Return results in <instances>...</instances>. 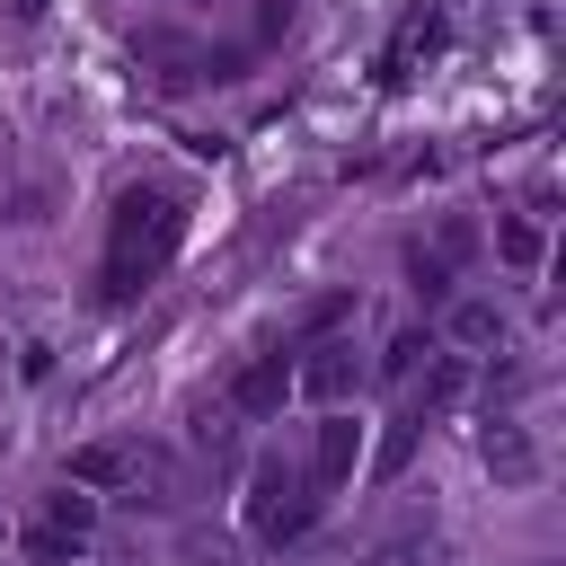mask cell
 <instances>
[{"instance_id": "obj_1", "label": "cell", "mask_w": 566, "mask_h": 566, "mask_svg": "<svg viewBox=\"0 0 566 566\" xmlns=\"http://www.w3.org/2000/svg\"><path fill=\"white\" fill-rule=\"evenodd\" d=\"M177 248V195H150V186H133L124 203H115V256H106V292L124 301V292H142L150 274H159V256Z\"/></svg>"}, {"instance_id": "obj_15", "label": "cell", "mask_w": 566, "mask_h": 566, "mask_svg": "<svg viewBox=\"0 0 566 566\" xmlns=\"http://www.w3.org/2000/svg\"><path fill=\"white\" fill-rule=\"evenodd\" d=\"M460 389H469V371H460V354H451V363H433V380H424V407H451Z\"/></svg>"}, {"instance_id": "obj_9", "label": "cell", "mask_w": 566, "mask_h": 566, "mask_svg": "<svg viewBox=\"0 0 566 566\" xmlns=\"http://www.w3.org/2000/svg\"><path fill=\"white\" fill-rule=\"evenodd\" d=\"M124 442H88V451H71V486H124Z\"/></svg>"}, {"instance_id": "obj_17", "label": "cell", "mask_w": 566, "mask_h": 566, "mask_svg": "<svg viewBox=\"0 0 566 566\" xmlns=\"http://www.w3.org/2000/svg\"><path fill=\"white\" fill-rule=\"evenodd\" d=\"M495 248H504L513 265H539V230H531V221H504V239H495Z\"/></svg>"}, {"instance_id": "obj_5", "label": "cell", "mask_w": 566, "mask_h": 566, "mask_svg": "<svg viewBox=\"0 0 566 566\" xmlns=\"http://www.w3.org/2000/svg\"><path fill=\"white\" fill-rule=\"evenodd\" d=\"M478 460H486V478H495V486H531V478H539V451H531V433H522V424H504V416H486V433H478Z\"/></svg>"}, {"instance_id": "obj_3", "label": "cell", "mask_w": 566, "mask_h": 566, "mask_svg": "<svg viewBox=\"0 0 566 566\" xmlns=\"http://www.w3.org/2000/svg\"><path fill=\"white\" fill-rule=\"evenodd\" d=\"M292 389H310L318 407H345V398L363 389V363H354V345H345V336H318V345H310V363L292 371Z\"/></svg>"}, {"instance_id": "obj_10", "label": "cell", "mask_w": 566, "mask_h": 566, "mask_svg": "<svg viewBox=\"0 0 566 566\" xmlns=\"http://www.w3.org/2000/svg\"><path fill=\"white\" fill-rule=\"evenodd\" d=\"M177 566H248V548L230 531H186L177 539Z\"/></svg>"}, {"instance_id": "obj_12", "label": "cell", "mask_w": 566, "mask_h": 566, "mask_svg": "<svg viewBox=\"0 0 566 566\" xmlns=\"http://www.w3.org/2000/svg\"><path fill=\"white\" fill-rule=\"evenodd\" d=\"M407 283H416V301H424V310H433V301H451V256L407 248Z\"/></svg>"}, {"instance_id": "obj_13", "label": "cell", "mask_w": 566, "mask_h": 566, "mask_svg": "<svg viewBox=\"0 0 566 566\" xmlns=\"http://www.w3.org/2000/svg\"><path fill=\"white\" fill-rule=\"evenodd\" d=\"M371 566H442V539H433V531H407V539H389Z\"/></svg>"}, {"instance_id": "obj_16", "label": "cell", "mask_w": 566, "mask_h": 566, "mask_svg": "<svg viewBox=\"0 0 566 566\" xmlns=\"http://www.w3.org/2000/svg\"><path fill=\"white\" fill-rule=\"evenodd\" d=\"M71 548H80V539H62L53 522H35V531H27V557H35V566H62Z\"/></svg>"}, {"instance_id": "obj_8", "label": "cell", "mask_w": 566, "mask_h": 566, "mask_svg": "<svg viewBox=\"0 0 566 566\" xmlns=\"http://www.w3.org/2000/svg\"><path fill=\"white\" fill-rule=\"evenodd\" d=\"M44 522H53L62 539H88V531H97V495L62 478V495H44Z\"/></svg>"}, {"instance_id": "obj_7", "label": "cell", "mask_w": 566, "mask_h": 566, "mask_svg": "<svg viewBox=\"0 0 566 566\" xmlns=\"http://www.w3.org/2000/svg\"><path fill=\"white\" fill-rule=\"evenodd\" d=\"M451 345H460V354L504 345V310H495V301H460V310H451Z\"/></svg>"}, {"instance_id": "obj_11", "label": "cell", "mask_w": 566, "mask_h": 566, "mask_svg": "<svg viewBox=\"0 0 566 566\" xmlns=\"http://www.w3.org/2000/svg\"><path fill=\"white\" fill-rule=\"evenodd\" d=\"M433 35H442V27H433V9H424V18H407V27H398V44H389V62H380V80H407V62H416V53H433Z\"/></svg>"}, {"instance_id": "obj_2", "label": "cell", "mask_w": 566, "mask_h": 566, "mask_svg": "<svg viewBox=\"0 0 566 566\" xmlns=\"http://www.w3.org/2000/svg\"><path fill=\"white\" fill-rule=\"evenodd\" d=\"M310 513H318L310 478H301L292 460H256V478H248V531H256L265 548H292V539L310 531Z\"/></svg>"}, {"instance_id": "obj_14", "label": "cell", "mask_w": 566, "mask_h": 566, "mask_svg": "<svg viewBox=\"0 0 566 566\" xmlns=\"http://www.w3.org/2000/svg\"><path fill=\"white\" fill-rule=\"evenodd\" d=\"M416 363H433V336H424V327H407V336L389 345V363H380V371H389V380H416Z\"/></svg>"}, {"instance_id": "obj_4", "label": "cell", "mask_w": 566, "mask_h": 566, "mask_svg": "<svg viewBox=\"0 0 566 566\" xmlns=\"http://www.w3.org/2000/svg\"><path fill=\"white\" fill-rule=\"evenodd\" d=\"M283 398H292V363H283V354H256V363L230 380V416H248V424L283 416Z\"/></svg>"}, {"instance_id": "obj_6", "label": "cell", "mask_w": 566, "mask_h": 566, "mask_svg": "<svg viewBox=\"0 0 566 566\" xmlns=\"http://www.w3.org/2000/svg\"><path fill=\"white\" fill-rule=\"evenodd\" d=\"M354 451H363V424L327 407V424H318V451H310V478H318V486H336V478H354Z\"/></svg>"}]
</instances>
